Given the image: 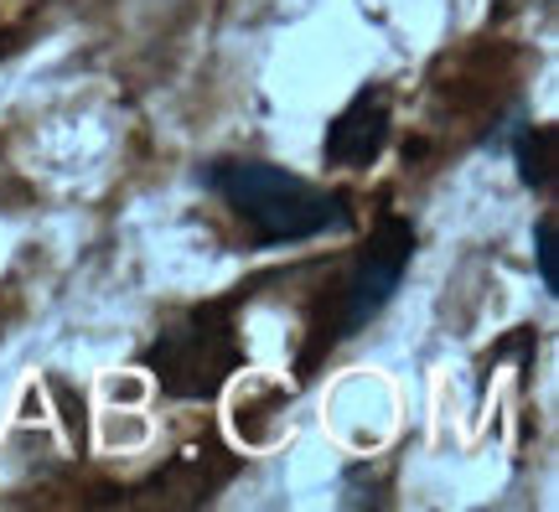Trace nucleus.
Wrapping results in <instances>:
<instances>
[{"mask_svg":"<svg viewBox=\"0 0 559 512\" xmlns=\"http://www.w3.org/2000/svg\"><path fill=\"white\" fill-rule=\"evenodd\" d=\"M207 181L260 234V243H296V238H317L353 223V207L342 192L317 187L270 160H223Z\"/></svg>","mask_w":559,"mask_h":512,"instance_id":"nucleus-1","label":"nucleus"},{"mask_svg":"<svg viewBox=\"0 0 559 512\" xmlns=\"http://www.w3.org/2000/svg\"><path fill=\"white\" fill-rule=\"evenodd\" d=\"M389 140V104H383L379 88H368L347 104L332 130H326V160L332 166H373Z\"/></svg>","mask_w":559,"mask_h":512,"instance_id":"nucleus-4","label":"nucleus"},{"mask_svg":"<svg viewBox=\"0 0 559 512\" xmlns=\"http://www.w3.org/2000/svg\"><path fill=\"white\" fill-rule=\"evenodd\" d=\"M534 259H539L544 290L559 296V234H555V217H539V223H534Z\"/></svg>","mask_w":559,"mask_h":512,"instance_id":"nucleus-6","label":"nucleus"},{"mask_svg":"<svg viewBox=\"0 0 559 512\" xmlns=\"http://www.w3.org/2000/svg\"><path fill=\"white\" fill-rule=\"evenodd\" d=\"M239 362V332L218 311H192L187 321L166 326L160 342L151 347V368H156L160 389L171 398H213L234 378Z\"/></svg>","mask_w":559,"mask_h":512,"instance_id":"nucleus-2","label":"nucleus"},{"mask_svg":"<svg viewBox=\"0 0 559 512\" xmlns=\"http://www.w3.org/2000/svg\"><path fill=\"white\" fill-rule=\"evenodd\" d=\"M513 160H519L523 187H544L549 181V130H519Z\"/></svg>","mask_w":559,"mask_h":512,"instance_id":"nucleus-5","label":"nucleus"},{"mask_svg":"<svg viewBox=\"0 0 559 512\" xmlns=\"http://www.w3.org/2000/svg\"><path fill=\"white\" fill-rule=\"evenodd\" d=\"M409 259H415V223L409 217H383L358 249L353 270H347V285H342L337 300V336L362 332L389 306V296L400 290L404 270H409Z\"/></svg>","mask_w":559,"mask_h":512,"instance_id":"nucleus-3","label":"nucleus"}]
</instances>
